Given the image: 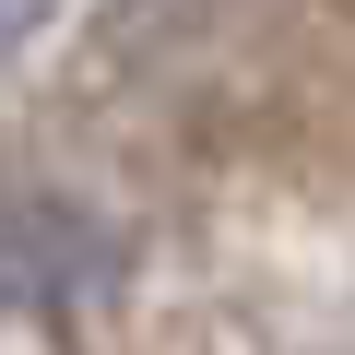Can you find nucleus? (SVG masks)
<instances>
[{"label": "nucleus", "instance_id": "obj_1", "mask_svg": "<svg viewBox=\"0 0 355 355\" xmlns=\"http://www.w3.org/2000/svg\"><path fill=\"white\" fill-rule=\"evenodd\" d=\"M36 12H48V0H0V60L24 48V24H36Z\"/></svg>", "mask_w": 355, "mask_h": 355}]
</instances>
